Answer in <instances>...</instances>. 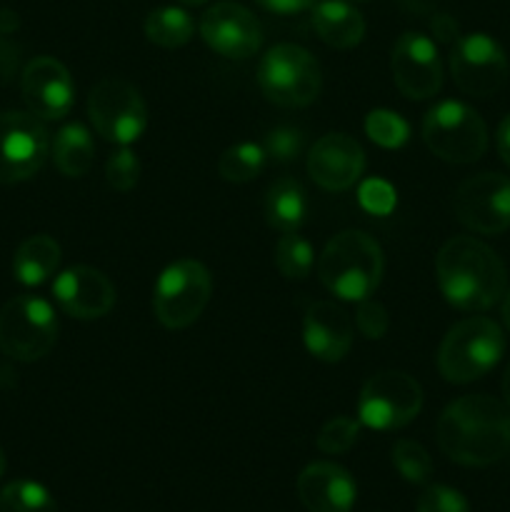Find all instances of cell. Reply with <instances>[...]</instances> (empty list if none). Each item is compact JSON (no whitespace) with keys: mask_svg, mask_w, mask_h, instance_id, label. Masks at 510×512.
I'll use <instances>...</instances> for the list:
<instances>
[{"mask_svg":"<svg viewBox=\"0 0 510 512\" xmlns=\"http://www.w3.org/2000/svg\"><path fill=\"white\" fill-rule=\"evenodd\" d=\"M263 150L275 163H293L303 153V133L298 128H290V125H280L265 135Z\"/></svg>","mask_w":510,"mask_h":512,"instance_id":"33","label":"cell"},{"mask_svg":"<svg viewBox=\"0 0 510 512\" xmlns=\"http://www.w3.org/2000/svg\"><path fill=\"white\" fill-rule=\"evenodd\" d=\"M315 265L313 245L298 233H283L275 245V268L288 280H305Z\"/></svg>","mask_w":510,"mask_h":512,"instance_id":"28","label":"cell"},{"mask_svg":"<svg viewBox=\"0 0 510 512\" xmlns=\"http://www.w3.org/2000/svg\"><path fill=\"white\" fill-rule=\"evenodd\" d=\"M3 473H5V455L3 450H0V478H3Z\"/></svg>","mask_w":510,"mask_h":512,"instance_id":"45","label":"cell"},{"mask_svg":"<svg viewBox=\"0 0 510 512\" xmlns=\"http://www.w3.org/2000/svg\"><path fill=\"white\" fill-rule=\"evenodd\" d=\"M400 8L408 10V13H415V15H425L433 10L435 0H398Z\"/></svg>","mask_w":510,"mask_h":512,"instance_id":"41","label":"cell"},{"mask_svg":"<svg viewBox=\"0 0 510 512\" xmlns=\"http://www.w3.org/2000/svg\"><path fill=\"white\" fill-rule=\"evenodd\" d=\"M58 318L48 300L15 295L0 308V350L18 363H35L53 350Z\"/></svg>","mask_w":510,"mask_h":512,"instance_id":"7","label":"cell"},{"mask_svg":"<svg viewBox=\"0 0 510 512\" xmlns=\"http://www.w3.org/2000/svg\"><path fill=\"white\" fill-rule=\"evenodd\" d=\"M265 160H268V155H265L263 145H230L218 158V175L223 180H228V183H248V180L258 178L263 173Z\"/></svg>","mask_w":510,"mask_h":512,"instance_id":"26","label":"cell"},{"mask_svg":"<svg viewBox=\"0 0 510 512\" xmlns=\"http://www.w3.org/2000/svg\"><path fill=\"white\" fill-rule=\"evenodd\" d=\"M450 75L465 95L488 98L508 80V55L488 33H468L450 50Z\"/></svg>","mask_w":510,"mask_h":512,"instance_id":"11","label":"cell"},{"mask_svg":"<svg viewBox=\"0 0 510 512\" xmlns=\"http://www.w3.org/2000/svg\"><path fill=\"white\" fill-rule=\"evenodd\" d=\"M360 203L375 215H388L395 208V190L385 180H368L360 188Z\"/></svg>","mask_w":510,"mask_h":512,"instance_id":"36","label":"cell"},{"mask_svg":"<svg viewBox=\"0 0 510 512\" xmlns=\"http://www.w3.org/2000/svg\"><path fill=\"white\" fill-rule=\"evenodd\" d=\"M200 38L210 50L230 60H245L255 55L263 43L258 18L240 3H215L200 18Z\"/></svg>","mask_w":510,"mask_h":512,"instance_id":"15","label":"cell"},{"mask_svg":"<svg viewBox=\"0 0 510 512\" xmlns=\"http://www.w3.org/2000/svg\"><path fill=\"white\" fill-rule=\"evenodd\" d=\"M365 170V153L355 138L345 133H328L310 148L308 175L330 193L350 190Z\"/></svg>","mask_w":510,"mask_h":512,"instance_id":"17","label":"cell"},{"mask_svg":"<svg viewBox=\"0 0 510 512\" xmlns=\"http://www.w3.org/2000/svg\"><path fill=\"white\" fill-rule=\"evenodd\" d=\"M423 140L433 155L453 165L475 163L488 150V128L478 110L458 100H443L423 120Z\"/></svg>","mask_w":510,"mask_h":512,"instance_id":"6","label":"cell"},{"mask_svg":"<svg viewBox=\"0 0 510 512\" xmlns=\"http://www.w3.org/2000/svg\"><path fill=\"white\" fill-rule=\"evenodd\" d=\"M503 320H505V325H508V330H510V290L505 293V300H503Z\"/></svg>","mask_w":510,"mask_h":512,"instance_id":"44","label":"cell"},{"mask_svg":"<svg viewBox=\"0 0 510 512\" xmlns=\"http://www.w3.org/2000/svg\"><path fill=\"white\" fill-rule=\"evenodd\" d=\"M503 395H505V403L510 405V363H508V368H505V375H503Z\"/></svg>","mask_w":510,"mask_h":512,"instance_id":"43","label":"cell"},{"mask_svg":"<svg viewBox=\"0 0 510 512\" xmlns=\"http://www.w3.org/2000/svg\"><path fill=\"white\" fill-rule=\"evenodd\" d=\"M440 450L453 463L485 468L510 450V415L490 395H463L440 413L435 428Z\"/></svg>","mask_w":510,"mask_h":512,"instance_id":"1","label":"cell"},{"mask_svg":"<svg viewBox=\"0 0 510 512\" xmlns=\"http://www.w3.org/2000/svg\"><path fill=\"white\" fill-rule=\"evenodd\" d=\"M50 153L43 120L33 113H0V183L13 185L33 178Z\"/></svg>","mask_w":510,"mask_h":512,"instance_id":"12","label":"cell"},{"mask_svg":"<svg viewBox=\"0 0 510 512\" xmlns=\"http://www.w3.org/2000/svg\"><path fill=\"white\" fill-rule=\"evenodd\" d=\"M213 278L198 260H178L160 273L153 288V310L160 325L183 330L193 325L208 308Z\"/></svg>","mask_w":510,"mask_h":512,"instance_id":"8","label":"cell"},{"mask_svg":"<svg viewBox=\"0 0 510 512\" xmlns=\"http://www.w3.org/2000/svg\"><path fill=\"white\" fill-rule=\"evenodd\" d=\"M433 35L438 40H445V43H450V40H458V23H455L450 15H435L433 18Z\"/></svg>","mask_w":510,"mask_h":512,"instance_id":"39","label":"cell"},{"mask_svg":"<svg viewBox=\"0 0 510 512\" xmlns=\"http://www.w3.org/2000/svg\"><path fill=\"white\" fill-rule=\"evenodd\" d=\"M358 435H360V420L338 415V418L328 420V423L320 428L318 438H315V445H318L320 453L325 455H343L358 443Z\"/></svg>","mask_w":510,"mask_h":512,"instance_id":"31","label":"cell"},{"mask_svg":"<svg viewBox=\"0 0 510 512\" xmlns=\"http://www.w3.org/2000/svg\"><path fill=\"white\" fill-rule=\"evenodd\" d=\"M313 28L325 45L348 50L363 40L365 20L345 0H323L313 10Z\"/></svg>","mask_w":510,"mask_h":512,"instance_id":"21","label":"cell"},{"mask_svg":"<svg viewBox=\"0 0 510 512\" xmlns=\"http://www.w3.org/2000/svg\"><path fill=\"white\" fill-rule=\"evenodd\" d=\"M303 343L313 358L323 363H340L353 348L350 315L333 300H315L305 310Z\"/></svg>","mask_w":510,"mask_h":512,"instance_id":"19","label":"cell"},{"mask_svg":"<svg viewBox=\"0 0 510 512\" xmlns=\"http://www.w3.org/2000/svg\"><path fill=\"white\" fill-rule=\"evenodd\" d=\"M503 350L505 335L500 325L473 315L448 330L438 350V370L448 383H473L498 365Z\"/></svg>","mask_w":510,"mask_h":512,"instance_id":"4","label":"cell"},{"mask_svg":"<svg viewBox=\"0 0 510 512\" xmlns=\"http://www.w3.org/2000/svg\"><path fill=\"white\" fill-rule=\"evenodd\" d=\"M418 512H470L468 500L448 485H428L418 498Z\"/></svg>","mask_w":510,"mask_h":512,"instance_id":"34","label":"cell"},{"mask_svg":"<svg viewBox=\"0 0 510 512\" xmlns=\"http://www.w3.org/2000/svg\"><path fill=\"white\" fill-rule=\"evenodd\" d=\"M390 70L400 93L410 100H428L443 85L438 48L423 33H403L390 53Z\"/></svg>","mask_w":510,"mask_h":512,"instance_id":"14","label":"cell"},{"mask_svg":"<svg viewBox=\"0 0 510 512\" xmlns=\"http://www.w3.org/2000/svg\"><path fill=\"white\" fill-rule=\"evenodd\" d=\"M18 65H20L18 45L10 43L5 35H0V83L13 80V75L18 73Z\"/></svg>","mask_w":510,"mask_h":512,"instance_id":"37","label":"cell"},{"mask_svg":"<svg viewBox=\"0 0 510 512\" xmlns=\"http://www.w3.org/2000/svg\"><path fill=\"white\" fill-rule=\"evenodd\" d=\"M18 25H20V20L13 10H0V35L15 33V30H18Z\"/></svg>","mask_w":510,"mask_h":512,"instance_id":"42","label":"cell"},{"mask_svg":"<svg viewBox=\"0 0 510 512\" xmlns=\"http://www.w3.org/2000/svg\"><path fill=\"white\" fill-rule=\"evenodd\" d=\"M423 388L400 370H383L365 380L358 398V420L370 430H398L418 418Z\"/></svg>","mask_w":510,"mask_h":512,"instance_id":"9","label":"cell"},{"mask_svg":"<svg viewBox=\"0 0 510 512\" xmlns=\"http://www.w3.org/2000/svg\"><path fill=\"white\" fill-rule=\"evenodd\" d=\"M265 218L280 233H298L308 218V195L293 178H280L265 195Z\"/></svg>","mask_w":510,"mask_h":512,"instance_id":"22","label":"cell"},{"mask_svg":"<svg viewBox=\"0 0 510 512\" xmlns=\"http://www.w3.org/2000/svg\"><path fill=\"white\" fill-rule=\"evenodd\" d=\"M20 93L30 113L40 120L65 118L75 100L70 70L50 55H40L25 65L20 73Z\"/></svg>","mask_w":510,"mask_h":512,"instance_id":"16","label":"cell"},{"mask_svg":"<svg viewBox=\"0 0 510 512\" xmlns=\"http://www.w3.org/2000/svg\"><path fill=\"white\" fill-rule=\"evenodd\" d=\"M383 250L363 230H343L328 240L318 258V278L335 298L360 303L383 280Z\"/></svg>","mask_w":510,"mask_h":512,"instance_id":"3","label":"cell"},{"mask_svg":"<svg viewBox=\"0 0 510 512\" xmlns=\"http://www.w3.org/2000/svg\"><path fill=\"white\" fill-rule=\"evenodd\" d=\"M53 295L60 310L78 320L103 318L115 305V285L110 283L108 275L88 265L63 270L55 278Z\"/></svg>","mask_w":510,"mask_h":512,"instance_id":"18","label":"cell"},{"mask_svg":"<svg viewBox=\"0 0 510 512\" xmlns=\"http://www.w3.org/2000/svg\"><path fill=\"white\" fill-rule=\"evenodd\" d=\"M390 458H393L395 470H398L408 483L425 485L430 480V475H433V460H430L428 450L420 443H415V440H398V443L393 445Z\"/></svg>","mask_w":510,"mask_h":512,"instance_id":"29","label":"cell"},{"mask_svg":"<svg viewBox=\"0 0 510 512\" xmlns=\"http://www.w3.org/2000/svg\"><path fill=\"white\" fill-rule=\"evenodd\" d=\"M258 85L280 108H305L320 95L323 73L313 53L295 43H280L260 60Z\"/></svg>","mask_w":510,"mask_h":512,"instance_id":"5","label":"cell"},{"mask_svg":"<svg viewBox=\"0 0 510 512\" xmlns=\"http://www.w3.org/2000/svg\"><path fill=\"white\" fill-rule=\"evenodd\" d=\"M88 118L95 133L108 143L130 145L148 128V108L135 85L120 78H105L90 90Z\"/></svg>","mask_w":510,"mask_h":512,"instance_id":"10","label":"cell"},{"mask_svg":"<svg viewBox=\"0 0 510 512\" xmlns=\"http://www.w3.org/2000/svg\"><path fill=\"white\" fill-rule=\"evenodd\" d=\"M180 3H185V5H203V3H208V0H180Z\"/></svg>","mask_w":510,"mask_h":512,"instance_id":"46","label":"cell"},{"mask_svg":"<svg viewBox=\"0 0 510 512\" xmlns=\"http://www.w3.org/2000/svg\"><path fill=\"white\" fill-rule=\"evenodd\" d=\"M355 325H358L360 335H365L368 340H380L388 333V310L378 300H360L358 310H355Z\"/></svg>","mask_w":510,"mask_h":512,"instance_id":"35","label":"cell"},{"mask_svg":"<svg viewBox=\"0 0 510 512\" xmlns=\"http://www.w3.org/2000/svg\"><path fill=\"white\" fill-rule=\"evenodd\" d=\"M60 265V245L50 235H33L23 240L13 255V273L18 283L43 285L50 275H55Z\"/></svg>","mask_w":510,"mask_h":512,"instance_id":"23","label":"cell"},{"mask_svg":"<svg viewBox=\"0 0 510 512\" xmlns=\"http://www.w3.org/2000/svg\"><path fill=\"white\" fill-rule=\"evenodd\" d=\"M193 30V18L183 8H158L145 18V35L160 48H183Z\"/></svg>","mask_w":510,"mask_h":512,"instance_id":"25","label":"cell"},{"mask_svg":"<svg viewBox=\"0 0 510 512\" xmlns=\"http://www.w3.org/2000/svg\"><path fill=\"white\" fill-rule=\"evenodd\" d=\"M365 133H368V138L373 140V143H378L380 148L395 150L400 148V145H405L410 128L398 113L380 108L368 113V118H365Z\"/></svg>","mask_w":510,"mask_h":512,"instance_id":"30","label":"cell"},{"mask_svg":"<svg viewBox=\"0 0 510 512\" xmlns=\"http://www.w3.org/2000/svg\"><path fill=\"white\" fill-rule=\"evenodd\" d=\"M295 488L308 512H350L358 498L353 475L335 463H310Z\"/></svg>","mask_w":510,"mask_h":512,"instance_id":"20","label":"cell"},{"mask_svg":"<svg viewBox=\"0 0 510 512\" xmlns=\"http://www.w3.org/2000/svg\"><path fill=\"white\" fill-rule=\"evenodd\" d=\"M435 278L440 293L453 308L465 313H483L505 295L503 260L493 248L470 235L450 238L435 258Z\"/></svg>","mask_w":510,"mask_h":512,"instance_id":"2","label":"cell"},{"mask_svg":"<svg viewBox=\"0 0 510 512\" xmlns=\"http://www.w3.org/2000/svg\"><path fill=\"white\" fill-rule=\"evenodd\" d=\"M105 180H108L110 188L118 190V193H128V190H133L135 185H138L140 160L128 145L115 150L108 158V163H105Z\"/></svg>","mask_w":510,"mask_h":512,"instance_id":"32","label":"cell"},{"mask_svg":"<svg viewBox=\"0 0 510 512\" xmlns=\"http://www.w3.org/2000/svg\"><path fill=\"white\" fill-rule=\"evenodd\" d=\"M0 512H58V503L45 485L13 480L0 490Z\"/></svg>","mask_w":510,"mask_h":512,"instance_id":"27","label":"cell"},{"mask_svg":"<svg viewBox=\"0 0 510 512\" xmlns=\"http://www.w3.org/2000/svg\"><path fill=\"white\" fill-rule=\"evenodd\" d=\"M495 140H498L500 160H503V163L510 168V113L505 115L503 120H500L498 135H495Z\"/></svg>","mask_w":510,"mask_h":512,"instance_id":"40","label":"cell"},{"mask_svg":"<svg viewBox=\"0 0 510 512\" xmlns=\"http://www.w3.org/2000/svg\"><path fill=\"white\" fill-rule=\"evenodd\" d=\"M255 3L263 5L265 10H270V13L293 15V13H300V10L313 8L315 0H255Z\"/></svg>","mask_w":510,"mask_h":512,"instance_id":"38","label":"cell"},{"mask_svg":"<svg viewBox=\"0 0 510 512\" xmlns=\"http://www.w3.org/2000/svg\"><path fill=\"white\" fill-rule=\"evenodd\" d=\"M93 158L95 145L85 125L70 123L58 130L53 140V160L65 178H83L93 165Z\"/></svg>","mask_w":510,"mask_h":512,"instance_id":"24","label":"cell"},{"mask_svg":"<svg viewBox=\"0 0 510 512\" xmlns=\"http://www.w3.org/2000/svg\"><path fill=\"white\" fill-rule=\"evenodd\" d=\"M455 218L480 235H498L510 228V178L478 173L455 190Z\"/></svg>","mask_w":510,"mask_h":512,"instance_id":"13","label":"cell"}]
</instances>
